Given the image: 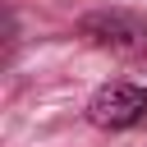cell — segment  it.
Masks as SVG:
<instances>
[{
	"instance_id": "obj_1",
	"label": "cell",
	"mask_w": 147,
	"mask_h": 147,
	"mask_svg": "<svg viewBox=\"0 0 147 147\" xmlns=\"http://www.w3.org/2000/svg\"><path fill=\"white\" fill-rule=\"evenodd\" d=\"M83 37L110 55H142L147 51V23L124 9H96L83 18Z\"/></svg>"
},
{
	"instance_id": "obj_2",
	"label": "cell",
	"mask_w": 147,
	"mask_h": 147,
	"mask_svg": "<svg viewBox=\"0 0 147 147\" xmlns=\"http://www.w3.org/2000/svg\"><path fill=\"white\" fill-rule=\"evenodd\" d=\"M87 119L96 129H133L147 119V87L138 83H110L87 101Z\"/></svg>"
}]
</instances>
